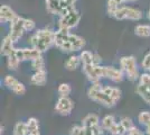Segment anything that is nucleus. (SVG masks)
Returning a JSON list of instances; mask_svg holds the SVG:
<instances>
[{"label": "nucleus", "mask_w": 150, "mask_h": 135, "mask_svg": "<svg viewBox=\"0 0 150 135\" xmlns=\"http://www.w3.org/2000/svg\"><path fill=\"white\" fill-rule=\"evenodd\" d=\"M26 122H27L28 129H29V134L28 135H40L39 121L36 117H29Z\"/></svg>", "instance_id": "20"}, {"label": "nucleus", "mask_w": 150, "mask_h": 135, "mask_svg": "<svg viewBox=\"0 0 150 135\" xmlns=\"http://www.w3.org/2000/svg\"><path fill=\"white\" fill-rule=\"evenodd\" d=\"M26 33L25 31V18L17 16L15 19L10 23V27H9V33L8 35L13 39L15 43H17L19 39L24 36Z\"/></svg>", "instance_id": "9"}, {"label": "nucleus", "mask_w": 150, "mask_h": 135, "mask_svg": "<svg viewBox=\"0 0 150 135\" xmlns=\"http://www.w3.org/2000/svg\"><path fill=\"white\" fill-rule=\"evenodd\" d=\"M86 44L85 39L77 34L71 33L69 29L58 28L55 32L54 46L64 53H74L82 51Z\"/></svg>", "instance_id": "2"}, {"label": "nucleus", "mask_w": 150, "mask_h": 135, "mask_svg": "<svg viewBox=\"0 0 150 135\" xmlns=\"http://www.w3.org/2000/svg\"><path fill=\"white\" fill-rule=\"evenodd\" d=\"M81 65H82V62H81V59H80V55L72 54V55H69V59L65 61L64 68L67 71H75L76 69H79Z\"/></svg>", "instance_id": "16"}, {"label": "nucleus", "mask_w": 150, "mask_h": 135, "mask_svg": "<svg viewBox=\"0 0 150 135\" xmlns=\"http://www.w3.org/2000/svg\"><path fill=\"white\" fill-rule=\"evenodd\" d=\"M141 69L144 71H148L150 72V51L146 54L141 61Z\"/></svg>", "instance_id": "33"}, {"label": "nucleus", "mask_w": 150, "mask_h": 135, "mask_svg": "<svg viewBox=\"0 0 150 135\" xmlns=\"http://www.w3.org/2000/svg\"><path fill=\"white\" fill-rule=\"evenodd\" d=\"M75 108L74 100L69 96H59L57 98L54 109L58 115L69 116Z\"/></svg>", "instance_id": "5"}, {"label": "nucleus", "mask_w": 150, "mask_h": 135, "mask_svg": "<svg viewBox=\"0 0 150 135\" xmlns=\"http://www.w3.org/2000/svg\"><path fill=\"white\" fill-rule=\"evenodd\" d=\"M16 51V47H15V42L13 41V39L9 36V35H6L2 42H1V46H0V54L5 58H8L10 56L11 54H13Z\"/></svg>", "instance_id": "13"}, {"label": "nucleus", "mask_w": 150, "mask_h": 135, "mask_svg": "<svg viewBox=\"0 0 150 135\" xmlns=\"http://www.w3.org/2000/svg\"><path fill=\"white\" fill-rule=\"evenodd\" d=\"M65 1H67V2L71 4V5H75V2H76L77 0H65Z\"/></svg>", "instance_id": "40"}, {"label": "nucleus", "mask_w": 150, "mask_h": 135, "mask_svg": "<svg viewBox=\"0 0 150 135\" xmlns=\"http://www.w3.org/2000/svg\"><path fill=\"white\" fill-rule=\"evenodd\" d=\"M47 79H48V74H47L46 70L34 71L30 77V84L33 86L43 87V86L47 84Z\"/></svg>", "instance_id": "14"}, {"label": "nucleus", "mask_w": 150, "mask_h": 135, "mask_svg": "<svg viewBox=\"0 0 150 135\" xmlns=\"http://www.w3.org/2000/svg\"><path fill=\"white\" fill-rule=\"evenodd\" d=\"M29 46L36 49L40 53H45L55 43V32L50 28H40L28 39Z\"/></svg>", "instance_id": "3"}, {"label": "nucleus", "mask_w": 150, "mask_h": 135, "mask_svg": "<svg viewBox=\"0 0 150 135\" xmlns=\"http://www.w3.org/2000/svg\"><path fill=\"white\" fill-rule=\"evenodd\" d=\"M144 132H146V135H150V123L147 126H144Z\"/></svg>", "instance_id": "37"}, {"label": "nucleus", "mask_w": 150, "mask_h": 135, "mask_svg": "<svg viewBox=\"0 0 150 135\" xmlns=\"http://www.w3.org/2000/svg\"><path fill=\"white\" fill-rule=\"evenodd\" d=\"M119 5H122V4H125V2H129V0H115Z\"/></svg>", "instance_id": "38"}, {"label": "nucleus", "mask_w": 150, "mask_h": 135, "mask_svg": "<svg viewBox=\"0 0 150 135\" xmlns=\"http://www.w3.org/2000/svg\"><path fill=\"white\" fill-rule=\"evenodd\" d=\"M113 18H115L117 20H140L142 18V11L134 7H119Z\"/></svg>", "instance_id": "6"}, {"label": "nucleus", "mask_w": 150, "mask_h": 135, "mask_svg": "<svg viewBox=\"0 0 150 135\" xmlns=\"http://www.w3.org/2000/svg\"><path fill=\"white\" fill-rule=\"evenodd\" d=\"M36 27V23L33 19L25 18V31L26 32H33Z\"/></svg>", "instance_id": "34"}, {"label": "nucleus", "mask_w": 150, "mask_h": 135, "mask_svg": "<svg viewBox=\"0 0 150 135\" xmlns=\"http://www.w3.org/2000/svg\"><path fill=\"white\" fill-rule=\"evenodd\" d=\"M93 64H96V65L102 64V56H101L100 54H98V53H94V56H93Z\"/></svg>", "instance_id": "36"}, {"label": "nucleus", "mask_w": 150, "mask_h": 135, "mask_svg": "<svg viewBox=\"0 0 150 135\" xmlns=\"http://www.w3.org/2000/svg\"><path fill=\"white\" fill-rule=\"evenodd\" d=\"M18 15L15 13L11 7L2 5L0 7V21L1 23H11Z\"/></svg>", "instance_id": "15"}, {"label": "nucleus", "mask_w": 150, "mask_h": 135, "mask_svg": "<svg viewBox=\"0 0 150 135\" xmlns=\"http://www.w3.org/2000/svg\"><path fill=\"white\" fill-rule=\"evenodd\" d=\"M30 66L33 71L46 70V64H45V60H44V58H43V55H40L39 58L35 59L34 61H31Z\"/></svg>", "instance_id": "25"}, {"label": "nucleus", "mask_w": 150, "mask_h": 135, "mask_svg": "<svg viewBox=\"0 0 150 135\" xmlns=\"http://www.w3.org/2000/svg\"><path fill=\"white\" fill-rule=\"evenodd\" d=\"M29 134V129L27 122L24 121H19L15 124L13 129V135H28Z\"/></svg>", "instance_id": "21"}, {"label": "nucleus", "mask_w": 150, "mask_h": 135, "mask_svg": "<svg viewBox=\"0 0 150 135\" xmlns=\"http://www.w3.org/2000/svg\"><path fill=\"white\" fill-rule=\"evenodd\" d=\"M88 97L105 108H112L120 101L122 97V90L115 86L103 84L101 81L93 82L88 88Z\"/></svg>", "instance_id": "1"}, {"label": "nucleus", "mask_w": 150, "mask_h": 135, "mask_svg": "<svg viewBox=\"0 0 150 135\" xmlns=\"http://www.w3.org/2000/svg\"><path fill=\"white\" fill-rule=\"evenodd\" d=\"M82 72L91 84L98 82L103 79V65L86 64L82 65Z\"/></svg>", "instance_id": "10"}, {"label": "nucleus", "mask_w": 150, "mask_h": 135, "mask_svg": "<svg viewBox=\"0 0 150 135\" xmlns=\"http://www.w3.org/2000/svg\"><path fill=\"white\" fill-rule=\"evenodd\" d=\"M134 34L138 37H142V39L150 37V25H148V24L137 25L134 28Z\"/></svg>", "instance_id": "22"}, {"label": "nucleus", "mask_w": 150, "mask_h": 135, "mask_svg": "<svg viewBox=\"0 0 150 135\" xmlns=\"http://www.w3.org/2000/svg\"><path fill=\"white\" fill-rule=\"evenodd\" d=\"M119 122L121 123V125L125 127V129L127 131V133H128V131H130V129L134 126V123H133V121H132V118L128 117V116L121 117V119H120Z\"/></svg>", "instance_id": "32"}, {"label": "nucleus", "mask_w": 150, "mask_h": 135, "mask_svg": "<svg viewBox=\"0 0 150 135\" xmlns=\"http://www.w3.org/2000/svg\"><path fill=\"white\" fill-rule=\"evenodd\" d=\"M79 55H80V59H81L82 65L93 64L94 53H92L91 51H88V50H82Z\"/></svg>", "instance_id": "24"}, {"label": "nucleus", "mask_w": 150, "mask_h": 135, "mask_svg": "<svg viewBox=\"0 0 150 135\" xmlns=\"http://www.w3.org/2000/svg\"><path fill=\"white\" fill-rule=\"evenodd\" d=\"M134 1H137V0H129V2H134Z\"/></svg>", "instance_id": "42"}, {"label": "nucleus", "mask_w": 150, "mask_h": 135, "mask_svg": "<svg viewBox=\"0 0 150 135\" xmlns=\"http://www.w3.org/2000/svg\"><path fill=\"white\" fill-rule=\"evenodd\" d=\"M2 84L7 89H9L11 92H13L17 96H24L26 94V86L23 82H20L16 77L11 74H7L2 79Z\"/></svg>", "instance_id": "8"}, {"label": "nucleus", "mask_w": 150, "mask_h": 135, "mask_svg": "<svg viewBox=\"0 0 150 135\" xmlns=\"http://www.w3.org/2000/svg\"><path fill=\"white\" fill-rule=\"evenodd\" d=\"M20 63H21V62L19 61V59L16 56L15 53L7 58V68H8L9 70H11V71L17 70L19 68V64H20Z\"/></svg>", "instance_id": "26"}, {"label": "nucleus", "mask_w": 150, "mask_h": 135, "mask_svg": "<svg viewBox=\"0 0 150 135\" xmlns=\"http://www.w3.org/2000/svg\"><path fill=\"white\" fill-rule=\"evenodd\" d=\"M72 92V87L71 84H67V82H62V84H58L57 87V94H58V97L59 96H69Z\"/></svg>", "instance_id": "28"}, {"label": "nucleus", "mask_w": 150, "mask_h": 135, "mask_svg": "<svg viewBox=\"0 0 150 135\" xmlns=\"http://www.w3.org/2000/svg\"><path fill=\"white\" fill-rule=\"evenodd\" d=\"M127 135H146V132H144V131H141L139 127H137V126L134 125L130 131H128Z\"/></svg>", "instance_id": "35"}, {"label": "nucleus", "mask_w": 150, "mask_h": 135, "mask_svg": "<svg viewBox=\"0 0 150 135\" xmlns=\"http://www.w3.org/2000/svg\"><path fill=\"white\" fill-rule=\"evenodd\" d=\"M109 133H110V135H127V131L121 125V123L117 122L112 126V129L109 131Z\"/></svg>", "instance_id": "30"}, {"label": "nucleus", "mask_w": 150, "mask_h": 135, "mask_svg": "<svg viewBox=\"0 0 150 135\" xmlns=\"http://www.w3.org/2000/svg\"><path fill=\"white\" fill-rule=\"evenodd\" d=\"M81 124L84 127H91V126H96V125H100L101 119L99 115L94 114V113H90L88 115H85L81 119Z\"/></svg>", "instance_id": "17"}, {"label": "nucleus", "mask_w": 150, "mask_h": 135, "mask_svg": "<svg viewBox=\"0 0 150 135\" xmlns=\"http://www.w3.org/2000/svg\"><path fill=\"white\" fill-rule=\"evenodd\" d=\"M115 123H117V121H115V117L113 115H105L104 117L101 118V126L106 132H109L112 129V126Z\"/></svg>", "instance_id": "23"}, {"label": "nucleus", "mask_w": 150, "mask_h": 135, "mask_svg": "<svg viewBox=\"0 0 150 135\" xmlns=\"http://www.w3.org/2000/svg\"><path fill=\"white\" fill-rule=\"evenodd\" d=\"M120 69L122 70L125 77L131 81V82H138L139 77H140V72L138 68L137 59L133 55H125L122 56L119 61Z\"/></svg>", "instance_id": "4"}, {"label": "nucleus", "mask_w": 150, "mask_h": 135, "mask_svg": "<svg viewBox=\"0 0 150 135\" xmlns=\"http://www.w3.org/2000/svg\"><path fill=\"white\" fill-rule=\"evenodd\" d=\"M147 18L150 20V7H149V10H148V14H147Z\"/></svg>", "instance_id": "41"}, {"label": "nucleus", "mask_w": 150, "mask_h": 135, "mask_svg": "<svg viewBox=\"0 0 150 135\" xmlns=\"http://www.w3.org/2000/svg\"><path fill=\"white\" fill-rule=\"evenodd\" d=\"M125 74L120 68H115L112 65H103V79H106L114 84H120L123 81Z\"/></svg>", "instance_id": "12"}, {"label": "nucleus", "mask_w": 150, "mask_h": 135, "mask_svg": "<svg viewBox=\"0 0 150 135\" xmlns=\"http://www.w3.org/2000/svg\"><path fill=\"white\" fill-rule=\"evenodd\" d=\"M46 8L53 15H61L62 10V0H46Z\"/></svg>", "instance_id": "18"}, {"label": "nucleus", "mask_w": 150, "mask_h": 135, "mask_svg": "<svg viewBox=\"0 0 150 135\" xmlns=\"http://www.w3.org/2000/svg\"><path fill=\"white\" fill-rule=\"evenodd\" d=\"M81 20V14L76 9L71 10L64 16H61L58 19V28H65V29H73L79 25Z\"/></svg>", "instance_id": "7"}, {"label": "nucleus", "mask_w": 150, "mask_h": 135, "mask_svg": "<svg viewBox=\"0 0 150 135\" xmlns=\"http://www.w3.org/2000/svg\"><path fill=\"white\" fill-rule=\"evenodd\" d=\"M119 7V4L115 0H108V4H106V13H108V15L111 16V17H114V15L118 11Z\"/></svg>", "instance_id": "29"}, {"label": "nucleus", "mask_w": 150, "mask_h": 135, "mask_svg": "<svg viewBox=\"0 0 150 135\" xmlns=\"http://www.w3.org/2000/svg\"><path fill=\"white\" fill-rule=\"evenodd\" d=\"M16 56L19 59L20 62H26V61H34L35 59L39 58L40 55H43V53L34 49V47H17L15 51Z\"/></svg>", "instance_id": "11"}, {"label": "nucleus", "mask_w": 150, "mask_h": 135, "mask_svg": "<svg viewBox=\"0 0 150 135\" xmlns=\"http://www.w3.org/2000/svg\"><path fill=\"white\" fill-rule=\"evenodd\" d=\"M69 135H90V134H88V132L85 131L84 126L82 124H79V125H74L71 129Z\"/></svg>", "instance_id": "31"}, {"label": "nucleus", "mask_w": 150, "mask_h": 135, "mask_svg": "<svg viewBox=\"0 0 150 135\" xmlns=\"http://www.w3.org/2000/svg\"><path fill=\"white\" fill-rule=\"evenodd\" d=\"M136 92H137V95L144 100V103L150 106V89L149 88H147V87H144V86L137 82Z\"/></svg>", "instance_id": "19"}, {"label": "nucleus", "mask_w": 150, "mask_h": 135, "mask_svg": "<svg viewBox=\"0 0 150 135\" xmlns=\"http://www.w3.org/2000/svg\"><path fill=\"white\" fill-rule=\"evenodd\" d=\"M4 132H5V126H4V125H1V126H0V135L4 134Z\"/></svg>", "instance_id": "39"}, {"label": "nucleus", "mask_w": 150, "mask_h": 135, "mask_svg": "<svg viewBox=\"0 0 150 135\" xmlns=\"http://www.w3.org/2000/svg\"><path fill=\"white\" fill-rule=\"evenodd\" d=\"M138 123L141 125V126H147L150 123V111L149 110H142L138 114L137 117Z\"/></svg>", "instance_id": "27"}]
</instances>
